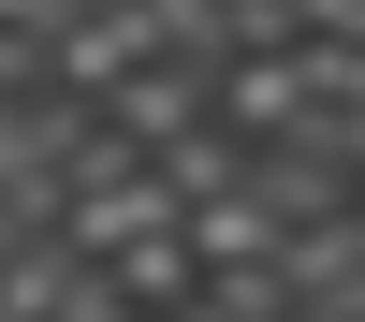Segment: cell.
Listing matches in <instances>:
<instances>
[{
    "label": "cell",
    "instance_id": "obj_1",
    "mask_svg": "<svg viewBox=\"0 0 365 322\" xmlns=\"http://www.w3.org/2000/svg\"><path fill=\"white\" fill-rule=\"evenodd\" d=\"M88 117H103V132L132 146V161H161L175 132H205V59H146V74H117Z\"/></svg>",
    "mask_w": 365,
    "mask_h": 322
},
{
    "label": "cell",
    "instance_id": "obj_2",
    "mask_svg": "<svg viewBox=\"0 0 365 322\" xmlns=\"http://www.w3.org/2000/svg\"><path fill=\"white\" fill-rule=\"evenodd\" d=\"M292 88L307 103H365V44H292Z\"/></svg>",
    "mask_w": 365,
    "mask_h": 322
},
{
    "label": "cell",
    "instance_id": "obj_3",
    "mask_svg": "<svg viewBox=\"0 0 365 322\" xmlns=\"http://www.w3.org/2000/svg\"><path fill=\"white\" fill-rule=\"evenodd\" d=\"M29 88H44V44H15V29H0V103H29Z\"/></svg>",
    "mask_w": 365,
    "mask_h": 322
}]
</instances>
